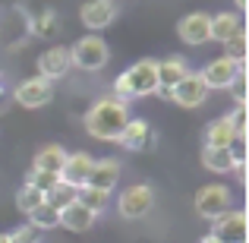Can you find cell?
Segmentation results:
<instances>
[{
  "mask_svg": "<svg viewBox=\"0 0 249 243\" xmlns=\"http://www.w3.org/2000/svg\"><path fill=\"white\" fill-rule=\"evenodd\" d=\"M13 98H16L22 108H44V104L54 98V85L48 79H41V76H32V79H22L16 85Z\"/></svg>",
  "mask_w": 249,
  "mask_h": 243,
  "instance_id": "obj_7",
  "label": "cell"
},
{
  "mask_svg": "<svg viewBox=\"0 0 249 243\" xmlns=\"http://www.w3.org/2000/svg\"><path fill=\"white\" fill-rule=\"evenodd\" d=\"M107 199H110V193H101V189H89V187L76 189V202H79V206H85L89 212H95V215L104 212Z\"/></svg>",
  "mask_w": 249,
  "mask_h": 243,
  "instance_id": "obj_24",
  "label": "cell"
},
{
  "mask_svg": "<svg viewBox=\"0 0 249 243\" xmlns=\"http://www.w3.org/2000/svg\"><path fill=\"white\" fill-rule=\"evenodd\" d=\"M70 67H73V60H70V48H48L41 57H38V76L48 82L54 79H63V76L70 73Z\"/></svg>",
  "mask_w": 249,
  "mask_h": 243,
  "instance_id": "obj_11",
  "label": "cell"
},
{
  "mask_svg": "<svg viewBox=\"0 0 249 243\" xmlns=\"http://www.w3.org/2000/svg\"><path fill=\"white\" fill-rule=\"evenodd\" d=\"M91 164H95V158H91L89 152L67 155V161H63V168H60V183H67V187H73V189H82L85 180H89Z\"/></svg>",
  "mask_w": 249,
  "mask_h": 243,
  "instance_id": "obj_12",
  "label": "cell"
},
{
  "mask_svg": "<svg viewBox=\"0 0 249 243\" xmlns=\"http://www.w3.org/2000/svg\"><path fill=\"white\" fill-rule=\"evenodd\" d=\"M227 120H231V127H233L237 136H246V108H233L231 114H227Z\"/></svg>",
  "mask_w": 249,
  "mask_h": 243,
  "instance_id": "obj_29",
  "label": "cell"
},
{
  "mask_svg": "<svg viewBox=\"0 0 249 243\" xmlns=\"http://www.w3.org/2000/svg\"><path fill=\"white\" fill-rule=\"evenodd\" d=\"M158 89V60H139L117 76L114 92L120 101H133V98H145Z\"/></svg>",
  "mask_w": 249,
  "mask_h": 243,
  "instance_id": "obj_2",
  "label": "cell"
},
{
  "mask_svg": "<svg viewBox=\"0 0 249 243\" xmlns=\"http://www.w3.org/2000/svg\"><path fill=\"white\" fill-rule=\"evenodd\" d=\"M41 202H44V193H41V189H35V187H29V183L16 193V208H19V212H25V215L35 212Z\"/></svg>",
  "mask_w": 249,
  "mask_h": 243,
  "instance_id": "obj_25",
  "label": "cell"
},
{
  "mask_svg": "<svg viewBox=\"0 0 249 243\" xmlns=\"http://www.w3.org/2000/svg\"><path fill=\"white\" fill-rule=\"evenodd\" d=\"M25 183H29V187H35V189H41V193H48L51 187H57V183H60V177H57V174H44V170H32Z\"/></svg>",
  "mask_w": 249,
  "mask_h": 243,
  "instance_id": "obj_27",
  "label": "cell"
},
{
  "mask_svg": "<svg viewBox=\"0 0 249 243\" xmlns=\"http://www.w3.org/2000/svg\"><path fill=\"white\" fill-rule=\"evenodd\" d=\"M129 120V104L120 101V98H101L95 101L89 111H85V133L95 136V139L104 142H117Z\"/></svg>",
  "mask_w": 249,
  "mask_h": 243,
  "instance_id": "obj_1",
  "label": "cell"
},
{
  "mask_svg": "<svg viewBox=\"0 0 249 243\" xmlns=\"http://www.w3.org/2000/svg\"><path fill=\"white\" fill-rule=\"evenodd\" d=\"M63 161H67V149L63 146H44V149H38L32 170H44V174H57L60 177Z\"/></svg>",
  "mask_w": 249,
  "mask_h": 243,
  "instance_id": "obj_19",
  "label": "cell"
},
{
  "mask_svg": "<svg viewBox=\"0 0 249 243\" xmlns=\"http://www.w3.org/2000/svg\"><path fill=\"white\" fill-rule=\"evenodd\" d=\"M44 202H48L51 208H57V212H63L67 206L76 202V189L67 187V183H57V187H51L48 193H44Z\"/></svg>",
  "mask_w": 249,
  "mask_h": 243,
  "instance_id": "obj_23",
  "label": "cell"
},
{
  "mask_svg": "<svg viewBox=\"0 0 249 243\" xmlns=\"http://www.w3.org/2000/svg\"><path fill=\"white\" fill-rule=\"evenodd\" d=\"M38 29H54V13H51V10L38 19Z\"/></svg>",
  "mask_w": 249,
  "mask_h": 243,
  "instance_id": "obj_31",
  "label": "cell"
},
{
  "mask_svg": "<svg viewBox=\"0 0 249 243\" xmlns=\"http://www.w3.org/2000/svg\"><path fill=\"white\" fill-rule=\"evenodd\" d=\"M155 206V193L148 183H136L120 196V215L123 218H145Z\"/></svg>",
  "mask_w": 249,
  "mask_h": 243,
  "instance_id": "obj_5",
  "label": "cell"
},
{
  "mask_svg": "<svg viewBox=\"0 0 249 243\" xmlns=\"http://www.w3.org/2000/svg\"><path fill=\"white\" fill-rule=\"evenodd\" d=\"M148 139H152V130H148V123H145V120H133V117H129L117 142H120L123 149L142 152V149H148Z\"/></svg>",
  "mask_w": 249,
  "mask_h": 243,
  "instance_id": "obj_16",
  "label": "cell"
},
{
  "mask_svg": "<svg viewBox=\"0 0 249 243\" xmlns=\"http://www.w3.org/2000/svg\"><path fill=\"white\" fill-rule=\"evenodd\" d=\"M107 57H110V51H107V44H104V38H98V35L79 38V41L73 44V51H70V60L79 70H89V73L101 70L104 63H107Z\"/></svg>",
  "mask_w": 249,
  "mask_h": 243,
  "instance_id": "obj_3",
  "label": "cell"
},
{
  "mask_svg": "<svg viewBox=\"0 0 249 243\" xmlns=\"http://www.w3.org/2000/svg\"><path fill=\"white\" fill-rule=\"evenodd\" d=\"M231 95L237 101V108H246V73H240L237 79L231 82Z\"/></svg>",
  "mask_w": 249,
  "mask_h": 243,
  "instance_id": "obj_28",
  "label": "cell"
},
{
  "mask_svg": "<svg viewBox=\"0 0 249 243\" xmlns=\"http://www.w3.org/2000/svg\"><path fill=\"white\" fill-rule=\"evenodd\" d=\"M205 95H208V89H205V82H202V76L189 73L186 79L170 92V101H177L180 108H199V104H205Z\"/></svg>",
  "mask_w": 249,
  "mask_h": 243,
  "instance_id": "obj_13",
  "label": "cell"
},
{
  "mask_svg": "<svg viewBox=\"0 0 249 243\" xmlns=\"http://www.w3.org/2000/svg\"><path fill=\"white\" fill-rule=\"evenodd\" d=\"M0 243H10V234H0Z\"/></svg>",
  "mask_w": 249,
  "mask_h": 243,
  "instance_id": "obj_34",
  "label": "cell"
},
{
  "mask_svg": "<svg viewBox=\"0 0 249 243\" xmlns=\"http://www.w3.org/2000/svg\"><path fill=\"white\" fill-rule=\"evenodd\" d=\"M0 95H3V89H0Z\"/></svg>",
  "mask_w": 249,
  "mask_h": 243,
  "instance_id": "obj_35",
  "label": "cell"
},
{
  "mask_svg": "<svg viewBox=\"0 0 249 243\" xmlns=\"http://www.w3.org/2000/svg\"><path fill=\"white\" fill-rule=\"evenodd\" d=\"M212 237H218L221 243H246V212L231 208L218 221H212Z\"/></svg>",
  "mask_w": 249,
  "mask_h": 243,
  "instance_id": "obj_8",
  "label": "cell"
},
{
  "mask_svg": "<svg viewBox=\"0 0 249 243\" xmlns=\"http://www.w3.org/2000/svg\"><path fill=\"white\" fill-rule=\"evenodd\" d=\"M246 54H249V48H246V32L240 29L237 35L227 41V60H233V63H240V67H246Z\"/></svg>",
  "mask_w": 249,
  "mask_h": 243,
  "instance_id": "obj_26",
  "label": "cell"
},
{
  "mask_svg": "<svg viewBox=\"0 0 249 243\" xmlns=\"http://www.w3.org/2000/svg\"><path fill=\"white\" fill-rule=\"evenodd\" d=\"M95 218H98L95 212H89L85 206H79V202H73V206H67V208L60 212V227H67V231H76V234H82V231H89V227L95 224Z\"/></svg>",
  "mask_w": 249,
  "mask_h": 243,
  "instance_id": "obj_18",
  "label": "cell"
},
{
  "mask_svg": "<svg viewBox=\"0 0 249 243\" xmlns=\"http://www.w3.org/2000/svg\"><path fill=\"white\" fill-rule=\"evenodd\" d=\"M35 227L32 224H25V227H16V231L10 234V243H38V237H35Z\"/></svg>",
  "mask_w": 249,
  "mask_h": 243,
  "instance_id": "obj_30",
  "label": "cell"
},
{
  "mask_svg": "<svg viewBox=\"0 0 249 243\" xmlns=\"http://www.w3.org/2000/svg\"><path fill=\"white\" fill-rule=\"evenodd\" d=\"M189 73H193V70H189L186 57H180V54L167 57V60H158V89H155V92L164 95V98H170V92L186 79Z\"/></svg>",
  "mask_w": 249,
  "mask_h": 243,
  "instance_id": "obj_6",
  "label": "cell"
},
{
  "mask_svg": "<svg viewBox=\"0 0 249 243\" xmlns=\"http://www.w3.org/2000/svg\"><path fill=\"white\" fill-rule=\"evenodd\" d=\"M240 29H243V22H240L237 13H218V16H212V25H208V38H212V41L227 44Z\"/></svg>",
  "mask_w": 249,
  "mask_h": 243,
  "instance_id": "obj_17",
  "label": "cell"
},
{
  "mask_svg": "<svg viewBox=\"0 0 249 243\" xmlns=\"http://www.w3.org/2000/svg\"><path fill=\"white\" fill-rule=\"evenodd\" d=\"M29 218H32V227H35V231H51V227H60V212H57V208H51L48 202H41L35 212H29Z\"/></svg>",
  "mask_w": 249,
  "mask_h": 243,
  "instance_id": "obj_21",
  "label": "cell"
},
{
  "mask_svg": "<svg viewBox=\"0 0 249 243\" xmlns=\"http://www.w3.org/2000/svg\"><path fill=\"white\" fill-rule=\"evenodd\" d=\"M202 243H221L218 237H212V234H208V237H202Z\"/></svg>",
  "mask_w": 249,
  "mask_h": 243,
  "instance_id": "obj_32",
  "label": "cell"
},
{
  "mask_svg": "<svg viewBox=\"0 0 249 243\" xmlns=\"http://www.w3.org/2000/svg\"><path fill=\"white\" fill-rule=\"evenodd\" d=\"M240 73H246V67L227 60V57H218V60H212L199 76H202V82H205V89H231V82L237 79Z\"/></svg>",
  "mask_w": 249,
  "mask_h": 243,
  "instance_id": "obj_9",
  "label": "cell"
},
{
  "mask_svg": "<svg viewBox=\"0 0 249 243\" xmlns=\"http://www.w3.org/2000/svg\"><path fill=\"white\" fill-rule=\"evenodd\" d=\"M233 136H237V133H233L231 120H227V114H224V117H218V120L208 123V130H205V146L208 149H227Z\"/></svg>",
  "mask_w": 249,
  "mask_h": 243,
  "instance_id": "obj_20",
  "label": "cell"
},
{
  "mask_svg": "<svg viewBox=\"0 0 249 243\" xmlns=\"http://www.w3.org/2000/svg\"><path fill=\"white\" fill-rule=\"evenodd\" d=\"M237 3V10H246V0H233Z\"/></svg>",
  "mask_w": 249,
  "mask_h": 243,
  "instance_id": "obj_33",
  "label": "cell"
},
{
  "mask_svg": "<svg viewBox=\"0 0 249 243\" xmlns=\"http://www.w3.org/2000/svg\"><path fill=\"white\" fill-rule=\"evenodd\" d=\"M117 177H120V164H117L114 158H101V161L91 164L85 187H89V189H101V193H110V189L117 187Z\"/></svg>",
  "mask_w": 249,
  "mask_h": 243,
  "instance_id": "obj_15",
  "label": "cell"
},
{
  "mask_svg": "<svg viewBox=\"0 0 249 243\" xmlns=\"http://www.w3.org/2000/svg\"><path fill=\"white\" fill-rule=\"evenodd\" d=\"M79 19H82L85 29L101 32L117 19V3L114 0H85L82 10H79Z\"/></svg>",
  "mask_w": 249,
  "mask_h": 243,
  "instance_id": "obj_10",
  "label": "cell"
},
{
  "mask_svg": "<svg viewBox=\"0 0 249 243\" xmlns=\"http://www.w3.org/2000/svg\"><path fill=\"white\" fill-rule=\"evenodd\" d=\"M208 25H212V16H208V13H189V16L180 19L177 35L186 44H205V41H212V38H208Z\"/></svg>",
  "mask_w": 249,
  "mask_h": 243,
  "instance_id": "obj_14",
  "label": "cell"
},
{
  "mask_svg": "<svg viewBox=\"0 0 249 243\" xmlns=\"http://www.w3.org/2000/svg\"><path fill=\"white\" fill-rule=\"evenodd\" d=\"M196 212L208 221H218L224 212H231V189L224 183H208L196 193Z\"/></svg>",
  "mask_w": 249,
  "mask_h": 243,
  "instance_id": "obj_4",
  "label": "cell"
},
{
  "mask_svg": "<svg viewBox=\"0 0 249 243\" xmlns=\"http://www.w3.org/2000/svg\"><path fill=\"white\" fill-rule=\"evenodd\" d=\"M202 161H205V168L208 170H214V174H224V170H231L233 168V158H231V152L227 149H202Z\"/></svg>",
  "mask_w": 249,
  "mask_h": 243,
  "instance_id": "obj_22",
  "label": "cell"
}]
</instances>
